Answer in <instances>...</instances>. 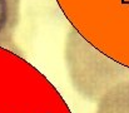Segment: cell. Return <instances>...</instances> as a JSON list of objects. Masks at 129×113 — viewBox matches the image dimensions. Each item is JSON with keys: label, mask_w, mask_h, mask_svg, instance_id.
<instances>
[{"label": "cell", "mask_w": 129, "mask_h": 113, "mask_svg": "<svg viewBox=\"0 0 129 113\" xmlns=\"http://www.w3.org/2000/svg\"><path fill=\"white\" fill-rule=\"evenodd\" d=\"M65 59L75 91L90 102H98L109 88L129 78V69L103 57L75 32L67 40Z\"/></svg>", "instance_id": "cell-1"}, {"label": "cell", "mask_w": 129, "mask_h": 113, "mask_svg": "<svg viewBox=\"0 0 129 113\" xmlns=\"http://www.w3.org/2000/svg\"><path fill=\"white\" fill-rule=\"evenodd\" d=\"M20 20V0H0V47L16 52L14 37Z\"/></svg>", "instance_id": "cell-2"}, {"label": "cell", "mask_w": 129, "mask_h": 113, "mask_svg": "<svg viewBox=\"0 0 129 113\" xmlns=\"http://www.w3.org/2000/svg\"><path fill=\"white\" fill-rule=\"evenodd\" d=\"M96 103L95 113H129V78L109 88Z\"/></svg>", "instance_id": "cell-3"}]
</instances>
